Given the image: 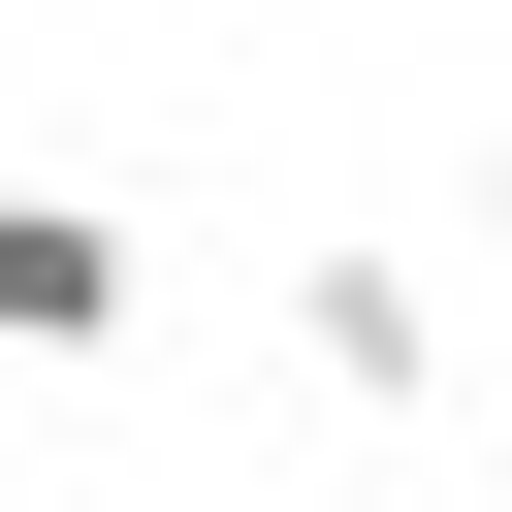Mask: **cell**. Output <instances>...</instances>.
<instances>
[{
    "label": "cell",
    "instance_id": "1",
    "mask_svg": "<svg viewBox=\"0 0 512 512\" xmlns=\"http://www.w3.org/2000/svg\"><path fill=\"white\" fill-rule=\"evenodd\" d=\"M256 320H288V384H320V416H448V288H416V256H288Z\"/></svg>",
    "mask_w": 512,
    "mask_h": 512
},
{
    "label": "cell",
    "instance_id": "2",
    "mask_svg": "<svg viewBox=\"0 0 512 512\" xmlns=\"http://www.w3.org/2000/svg\"><path fill=\"white\" fill-rule=\"evenodd\" d=\"M160 320V224L128 192H0V352H128Z\"/></svg>",
    "mask_w": 512,
    "mask_h": 512
},
{
    "label": "cell",
    "instance_id": "3",
    "mask_svg": "<svg viewBox=\"0 0 512 512\" xmlns=\"http://www.w3.org/2000/svg\"><path fill=\"white\" fill-rule=\"evenodd\" d=\"M480 224H512V128H480Z\"/></svg>",
    "mask_w": 512,
    "mask_h": 512
}]
</instances>
